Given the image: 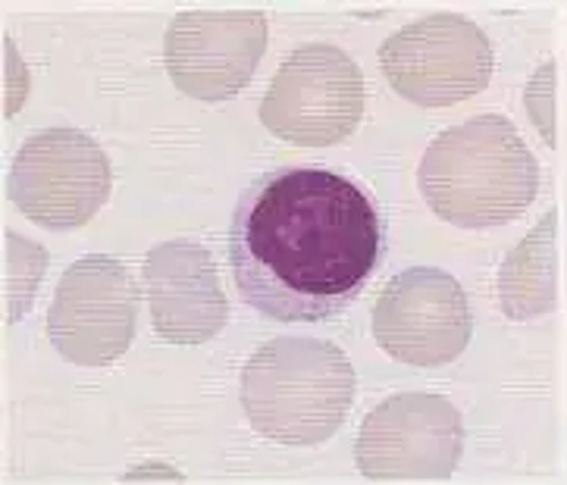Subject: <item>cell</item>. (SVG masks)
Segmentation results:
<instances>
[{"instance_id": "obj_1", "label": "cell", "mask_w": 567, "mask_h": 485, "mask_svg": "<svg viewBox=\"0 0 567 485\" xmlns=\"http://www.w3.org/2000/svg\"><path fill=\"white\" fill-rule=\"evenodd\" d=\"M385 257V223L361 182L327 166H282L255 179L229 223L238 295L279 323L342 313Z\"/></svg>"}, {"instance_id": "obj_2", "label": "cell", "mask_w": 567, "mask_h": 485, "mask_svg": "<svg viewBox=\"0 0 567 485\" xmlns=\"http://www.w3.org/2000/svg\"><path fill=\"white\" fill-rule=\"evenodd\" d=\"M417 182L440 219L489 229L517 219L536 200L539 163L508 116L483 113L433 138Z\"/></svg>"}, {"instance_id": "obj_3", "label": "cell", "mask_w": 567, "mask_h": 485, "mask_svg": "<svg viewBox=\"0 0 567 485\" xmlns=\"http://www.w3.org/2000/svg\"><path fill=\"white\" fill-rule=\"evenodd\" d=\"M358 379L339 344L282 336L260 344L241 370L251 430L276 445H323L342 430Z\"/></svg>"}, {"instance_id": "obj_4", "label": "cell", "mask_w": 567, "mask_h": 485, "mask_svg": "<svg viewBox=\"0 0 567 485\" xmlns=\"http://www.w3.org/2000/svg\"><path fill=\"white\" fill-rule=\"evenodd\" d=\"M364 116V75L336 44H305L282 60L260 101V123L305 147L342 144Z\"/></svg>"}, {"instance_id": "obj_5", "label": "cell", "mask_w": 567, "mask_h": 485, "mask_svg": "<svg viewBox=\"0 0 567 485\" xmlns=\"http://www.w3.org/2000/svg\"><path fill=\"white\" fill-rule=\"evenodd\" d=\"M111 157L82 128H44L19 147L7 195L44 229H79L107 204Z\"/></svg>"}, {"instance_id": "obj_6", "label": "cell", "mask_w": 567, "mask_h": 485, "mask_svg": "<svg viewBox=\"0 0 567 485\" xmlns=\"http://www.w3.org/2000/svg\"><path fill=\"white\" fill-rule=\"evenodd\" d=\"M389 85L421 107H452L489 85L493 44L474 19L433 13L385 38L380 48Z\"/></svg>"}, {"instance_id": "obj_7", "label": "cell", "mask_w": 567, "mask_h": 485, "mask_svg": "<svg viewBox=\"0 0 567 485\" xmlns=\"http://www.w3.org/2000/svg\"><path fill=\"white\" fill-rule=\"evenodd\" d=\"M464 420L449 398L402 392L367 414L354 461L373 483H442L461 464Z\"/></svg>"}, {"instance_id": "obj_8", "label": "cell", "mask_w": 567, "mask_h": 485, "mask_svg": "<svg viewBox=\"0 0 567 485\" xmlns=\"http://www.w3.org/2000/svg\"><path fill=\"white\" fill-rule=\"evenodd\" d=\"M142 291L111 254H89L63 272L48 310V339L75 367H111L128 351Z\"/></svg>"}, {"instance_id": "obj_9", "label": "cell", "mask_w": 567, "mask_h": 485, "mask_svg": "<svg viewBox=\"0 0 567 485\" xmlns=\"http://www.w3.org/2000/svg\"><path fill=\"white\" fill-rule=\"evenodd\" d=\"M467 295L452 272L411 267L389 279L373 305V339L411 367H445L471 344Z\"/></svg>"}, {"instance_id": "obj_10", "label": "cell", "mask_w": 567, "mask_h": 485, "mask_svg": "<svg viewBox=\"0 0 567 485\" xmlns=\"http://www.w3.org/2000/svg\"><path fill=\"white\" fill-rule=\"evenodd\" d=\"M267 51L260 10H185L169 22L164 63L173 85L207 104L236 97Z\"/></svg>"}, {"instance_id": "obj_11", "label": "cell", "mask_w": 567, "mask_h": 485, "mask_svg": "<svg viewBox=\"0 0 567 485\" xmlns=\"http://www.w3.org/2000/svg\"><path fill=\"white\" fill-rule=\"evenodd\" d=\"M145 295L154 332L169 344L210 342L229 320V301L210 251L192 238L154 245L145 257Z\"/></svg>"}, {"instance_id": "obj_12", "label": "cell", "mask_w": 567, "mask_h": 485, "mask_svg": "<svg viewBox=\"0 0 567 485\" xmlns=\"http://www.w3.org/2000/svg\"><path fill=\"white\" fill-rule=\"evenodd\" d=\"M558 214L549 210L543 223L514 248L498 270V301L505 317L530 320L549 313L555 307V279H558V254H555Z\"/></svg>"}, {"instance_id": "obj_13", "label": "cell", "mask_w": 567, "mask_h": 485, "mask_svg": "<svg viewBox=\"0 0 567 485\" xmlns=\"http://www.w3.org/2000/svg\"><path fill=\"white\" fill-rule=\"evenodd\" d=\"M44 264H48V254L38 245L19 238L17 233H7V305L17 298L19 279H25L29 288L35 291L44 276Z\"/></svg>"}]
</instances>
